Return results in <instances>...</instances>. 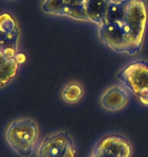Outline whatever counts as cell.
Instances as JSON below:
<instances>
[{"label":"cell","mask_w":148,"mask_h":157,"mask_svg":"<svg viewBox=\"0 0 148 157\" xmlns=\"http://www.w3.org/2000/svg\"><path fill=\"white\" fill-rule=\"evenodd\" d=\"M147 29V0H112L103 24L96 28V35L102 45L116 54L135 56L143 48Z\"/></svg>","instance_id":"1"},{"label":"cell","mask_w":148,"mask_h":157,"mask_svg":"<svg viewBox=\"0 0 148 157\" xmlns=\"http://www.w3.org/2000/svg\"><path fill=\"white\" fill-rule=\"evenodd\" d=\"M16 17L8 10L0 11V92L16 80L27 61Z\"/></svg>","instance_id":"2"},{"label":"cell","mask_w":148,"mask_h":157,"mask_svg":"<svg viewBox=\"0 0 148 157\" xmlns=\"http://www.w3.org/2000/svg\"><path fill=\"white\" fill-rule=\"evenodd\" d=\"M112 0H41L39 8L49 17L99 27Z\"/></svg>","instance_id":"3"},{"label":"cell","mask_w":148,"mask_h":157,"mask_svg":"<svg viewBox=\"0 0 148 157\" xmlns=\"http://www.w3.org/2000/svg\"><path fill=\"white\" fill-rule=\"evenodd\" d=\"M7 147L18 157L34 156L42 139V131L37 121L21 117L11 119L3 132Z\"/></svg>","instance_id":"4"},{"label":"cell","mask_w":148,"mask_h":157,"mask_svg":"<svg viewBox=\"0 0 148 157\" xmlns=\"http://www.w3.org/2000/svg\"><path fill=\"white\" fill-rule=\"evenodd\" d=\"M117 81L122 84L139 105L148 108V60L143 58L127 62L117 73Z\"/></svg>","instance_id":"5"},{"label":"cell","mask_w":148,"mask_h":157,"mask_svg":"<svg viewBox=\"0 0 148 157\" xmlns=\"http://www.w3.org/2000/svg\"><path fill=\"white\" fill-rule=\"evenodd\" d=\"M78 147L73 136L65 130L50 132L41 139L34 157H77Z\"/></svg>","instance_id":"6"},{"label":"cell","mask_w":148,"mask_h":157,"mask_svg":"<svg viewBox=\"0 0 148 157\" xmlns=\"http://www.w3.org/2000/svg\"><path fill=\"white\" fill-rule=\"evenodd\" d=\"M134 147L131 140L120 132L102 135L90 148L86 157H133Z\"/></svg>","instance_id":"7"},{"label":"cell","mask_w":148,"mask_h":157,"mask_svg":"<svg viewBox=\"0 0 148 157\" xmlns=\"http://www.w3.org/2000/svg\"><path fill=\"white\" fill-rule=\"evenodd\" d=\"M132 96L122 84H112L103 90L99 97V104L103 110L110 113L121 112L129 106Z\"/></svg>","instance_id":"8"},{"label":"cell","mask_w":148,"mask_h":157,"mask_svg":"<svg viewBox=\"0 0 148 157\" xmlns=\"http://www.w3.org/2000/svg\"><path fill=\"white\" fill-rule=\"evenodd\" d=\"M59 99L66 105L74 106L82 101L85 96V87L82 82L70 80L63 85L58 93Z\"/></svg>","instance_id":"9"},{"label":"cell","mask_w":148,"mask_h":157,"mask_svg":"<svg viewBox=\"0 0 148 157\" xmlns=\"http://www.w3.org/2000/svg\"><path fill=\"white\" fill-rule=\"evenodd\" d=\"M4 1H7V2H11V1H15V0H4Z\"/></svg>","instance_id":"10"}]
</instances>
